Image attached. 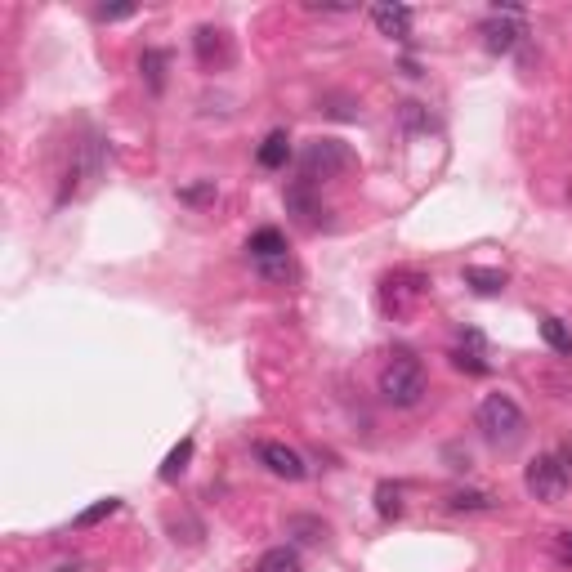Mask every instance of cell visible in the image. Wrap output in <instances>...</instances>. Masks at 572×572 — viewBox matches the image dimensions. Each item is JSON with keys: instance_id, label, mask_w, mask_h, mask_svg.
I'll return each instance as SVG.
<instances>
[{"instance_id": "9c48e42d", "label": "cell", "mask_w": 572, "mask_h": 572, "mask_svg": "<svg viewBox=\"0 0 572 572\" xmlns=\"http://www.w3.org/2000/svg\"><path fill=\"white\" fill-rule=\"evenodd\" d=\"M443 505L452 514H488V510H497L501 497L497 492H488V488H452L443 497Z\"/></svg>"}, {"instance_id": "ba28073f", "label": "cell", "mask_w": 572, "mask_h": 572, "mask_svg": "<svg viewBox=\"0 0 572 572\" xmlns=\"http://www.w3.org/2000/svg\"><path fill=\"white\" fill-rule=\"evenodd\" d=\"M193 45H197V63H202L206 72H215V68H224L228 63V36L219 32V27H197V36H193Z\"/></svg>"}, {"instance_id": "8992f818", "label": "cell", "mask_w": 572, "mask_h": 572, "mask_svg": "<svg viewBox=\"0 0 572 572\" xmlns=\"http://www.w3.org/2000/svg\"><path fill=\"white\" fill-rule=\"evenodd\" d=\"M479 36L488 54H510L519 45V36H528V27H523V14L514 5H497V14L479 23Z\"/></svg>"}, {"instance_id": "ffe728a7", "label": "cell", "mask_w": 572, "mask_h": 572, "mask_svg": "<svg viewBox=\"0 0 572 572\" xmlns=\"http://www.w3.org/2000/svg\"><path fill=\"white\" fill-rule=\"evenodd\" d=\"M121 510V501L117 497H103V501H94L90 510H81L76 514V528H94V523H103V519H112V514Z\"/></svg>"}, {"instance_id": "3957f363", "label": "cell", "mask_w": 572, "mask_h": 572, "mask_svg": "<svg viewBox=\"0 0 572 572\" xmlns=\"http://www.w3.org/2000/svg\"><path fill=\"white\" fill-rule=\"evenodd\" d=\"M479 429L492 443H514L523 434V407L510 394H488L479 403Z\"/></svg>"}, {"instance_id": "5bb4252c", "label": "cell", "mask_w": 572, "mask_h": 572, "mask_svg": "<svg viewBox=\"0 0 572 572\" xmlns=\"http://www.w3.org/2000/svg\"><path fill=\"white\" fill-rule=\"evenodd\" d=\"M255 572H304V564H300V555H295V550L278 546V550H264L260 564H255Z\"/></svg>"}, {"instance_id": "4316f807", "label": "cell", "mask_w": 572, "mask_h": 572, "mask_svg": "<svg viewBox=\"0 0 572 572\" xmlns=\"http://www.w3.org/2000/svg\"><path fill=\"white\" fill-rule=\"evenodd\" d=\"M559 555H564L568 564H572V532H564V537H559Z\"/></svg>"}, {"instance_id": "2e32d148", "label": "cell", "mask_w": 572, "mask_h": 572, "mask_svg": "<svg viewBox=\"0 0 572 572\" xmlns=\"http://www.w3.org/2000/svg\"><path fill=\"white\" fill-rule=\"evenodd\" d=\"M376 514L380 519H398L403 514V488L398 483H376Z\"/></svg>"}, {"instance_id": "7402d4cb", "label": "cell", "mask_w": 572, "mask_h": 572, "mask_svg": "<svg viewBox=\"0 0 572 572\" xmlns=\"http://www.w3.org/2000/svg\"><path fill=\"white\" fill-rule=\"evenodd\" d=\"M179 202H188V206H211V202H215V179H202V184L179 188Z\"/></svg>"}, {"instance_id": "d4e9b609", "label": "cell", "mask_w": 572, "mask_h": 572, "mask_svg": "<svg viewBox=\"0 0 572 572\" xmlns=\"http://www.w3.org/2000/svg\"><path fill=\"white\" fill-rule=\"evenodd\" d=\"M291 532H309L304 541H322V537H327V523H318V519H291Z\"/></svg>"}, {"instance_id": "8fae6325", "label": "cell", "mask_w": 572, "mask_h": 572, "mask_svg": "<svg viewBox=\"0 0 572 572\" xmlns=\"http://www.w3.org/2000/svg\"><path fill=\"white\" fill-rule=\"evenodd\" d=\"M371 23L380 36H407L412 32V9L407 5H376L371 9Z\"/></svg>"}, {"instance_id": "484cf974", "label": "cell", "mask_w": 572, "mask_h": 572, "mask_svg": "<svg viewBox=\"0 0 572 572\" xmlns=\"http://www.w3.org/2000/svg\"><path fill=\"white\" fill-rule=\"evenodd\" d=\"M130 14H135V5H103L94 18H99V23H121V18H130Z\"/></svg>"}, {"instance_id": "9a60e30c", "label": "cell", "mask_w": 572, "mask_h": 572, "mask_svg": "<svg viewBox=\"0 0 572 572\" xmlns=\"http://www.w3.org/2000/svg\"><path fill=\"white\" fill-rule=\"evenodd\" d=\"M139 72H143V81H148V90L161 94V85H166V54H161V50H143L139 54Z\"/></svg>"}, {"instance_id": "4fadbf2b", "label": "cell", "mask_w": 572, "mask_h": 572, "mask_svg": "<svg viewBox=\"0 0 572 572\" xmlns=\"http://www.w3.org/2000/svg\"><path fill=\"white\" fill-rule=\"evenodd\" d=\"M286 161H291V135H286V130H273V135L260 143V166L264 170H282Z\"/></svg>"}, {"instance_id": "30bf717a", "label": "cell", "mask_w": 572, "mask_h": 572, "mask_svg": "<svg viewBox=\"0 0 572 572\" xmlns=\"http://www.w3.org/2000/svg\"><path fill=\"white\" fill-rule=\"evenodd\" d=\"M286 211H291L295 219H300L304 228H318L322 206H318V197H313V184H304V179H295V184L286 188Z\"/></svg>"}, {"instance_id": "6da1fadb", "label": "cell", "mask_w": 572, "mask_h": 572, "mask_svg": "<svg viewBox=\"0 0 572 572\" xmlns=\"http://www.w3.org/2000/svg\"><path fill=\"white\" fill-rule=\"evenodd\" d=\"M425 389H429V380H425L421 358L407 354V349H398V354L380 367V394H385V403L416 407L425 398Z\"/></svg>"}, {"instance_id": "5b68a950", "label": "cell", "mask_w": 572, "mask_h": 572, "mask_svg": "<svg viewBox=\"0 0 572 572\" xmlns=\"http://www.w3.org/2000/svg\"><path fill=\"white\" fill-rule=\"evenodd\" d=\"M425 291V278L412 269H398V273H385V282H380V309L389 313V318H407V313L416 309V300H421Z\"/></svg>"}, {"instance_id": "7c38bea8", "label": "cell", "mask_w": 572, "mask_h": 572, "mask_svg": "<svg viewBox=\"0 0 572 572\" xmlns=\"http://www.w3.org/2000/svg\"><path fill=\"white\" fill-rule=\"evenodd\" d=\"M246 251H251V260H278V255H286V237L278 233V228H260V233H251V242H246Z\"/></svg>"}, {"instance_id": "7a4b0ae2", "label": "cell", "mask_w": 572, "mask_h": 572, "mask_svg": "<svg viewBox=\"0 0 572 572\" xmlns=\"http://www.w3.org/2000/svg\"><path fill=\"white\" fill-rule=\"evenodd\" d=\"M349 166H354V152H349V143H340V139H313V143H304V152H300V179L304 184L345 175Z\"/></svg>"}, {"instance_id": "44dd1931", "label": "cell", "mask_w": 572, "mask_h": 572, "mask_svg": "<svg viewBox=\"0 0 572 572\" xmlns=\"http://www.w3.org/2000/svg\"><path fill=\"white\" fill-rule=\"evenodd\" d=\"M452 367L470 371V376H488V362H483V354H479V349H465V345L452 349Z\"/></svg>"}, {"instance_id": "277c9868", "label": "cell", "mask_w": 572, "mask_h": 572, "mask_svg": "<svg viewBox=\"0 0 572 572\" xmlns=\"http://www.w3.org/2000/svg\"><path fill=\"white\" fill-rule=\"evenodd\" d=\"M523 488H528V497L555 505L568 492V465L559 456H532L528 470H523Z\"/></svg>"}, {"instance_id": "d6986e66", "label": "cell", "mask_w": 572, "mask_h": 572, "mask_svg": "<svg viewBox=\"0 0 572 572\" xmlns=\"http://www.w3.org/2000/svg\"><path fill=\"white\" fill-rule=\"evenodd\" d=\"M188 461H193V438H184V443H179L175 452H170L166 461H161V479H166V483H175L179 474L188 470Z\"/></svg>"}, {"instance_id": "52a82bcc", "label": "cell", "mask_w": 572, "mask_h": 572, "mask_svg": "<svg viewBox=\"0 0 572 572\" xmlns=\"http://www.w3.org/2000/svg\"><path fill=\"white\" fill-rule=\"evenodd\" d=\"M260 461L269 465L278 479H286V483H300L304 479L300 452H295V447H286V443H260Z\"/></svg>"}, {"instance_id": "cb8c5ba5", "label": "cell", "mask_w": 572, "mask_h": 572, "mask_svg": "<svg viewBox=\"0 0 572 572\" xmlns=\"http://www.w3.org/2000/svg\"><path fill=\"white\" fill-rule=\"evenodd\" d=\"M403 126H407V130H421V126H429V117H425V103H403Z\"/></svg>"}, {"instance_id": "ac0fdd59", "label": "cell", "mask_w": 572, "mask_h": 572, "mask_svg": "<svg viewBox=\"0 0 572 572\" xmlns=\"http://www.w3.org/2000/svg\"><path fill=\"white\" fill-rule=\"evenodd\" d=\"M541 340H546V345L555 349V354L572 358V331H568L559 318H541Z\"/></svg>"}, {"instance_id": "603a6c76", "label": "cell", "mask_w": 572, "mask_h": 572, "mask_svg": "<svg viewBox=\"0 0 572 572\" xmlns=\"http://www.w3.org/2000/svg\"><path fill=\"white\" fill-rule=\"evenodd\" d=\"M260 273L269 282H286L295 273V264H291V255H278V260H260Z\"/></svg>"}, {"instance_id": "e0dca14e", "label": "cell", "mask_w": 572, "mask_h": 572, "mask_svg": "<svg viewBox=\"0 0 572 572\" xmlns=\"http://www.w3.org/2000/svg\"><path fill=\"white\" fill-rule=\"evenodd\" d=\"M465 282H470L479 295L505 291V273H501V269H479V264H470V269H465Z\"/></svg>"}]
</instances>
